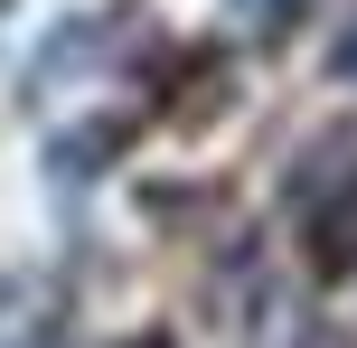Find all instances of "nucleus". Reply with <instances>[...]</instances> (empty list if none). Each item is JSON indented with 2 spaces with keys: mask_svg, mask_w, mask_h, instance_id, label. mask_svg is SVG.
<instances>
[{
  "mask_svg": "<svg viewBox=\"0 0 357 348\" xmlns=\"http://www.w3.org/2000/svg\"><path fill=\"white\" fill-rule=\"evenodd\" d=\"M310 245H320V264H357V179H339V207L310 226Z\"/></svg>",
  "mask_w": 357,
  "mask_h": 348,
  "instance_id": "1",
  "label": "nucleus"
}]
</instances>
